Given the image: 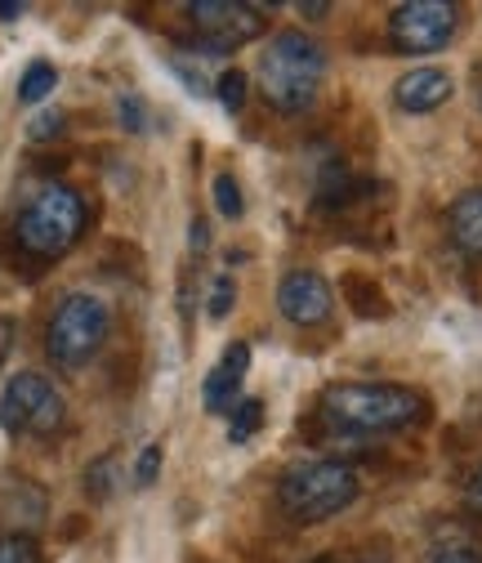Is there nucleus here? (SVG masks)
I'll return each instance as SVG.
<instances>
[{"label": "nucleus", "mask_w": 482, "mask_h": 563, "mask_svg": "<svg viewBox=\"0 0 482 563\" xmlns=\"http://www.w3.org/2000/svg\"><path fill=\"white\" fill-rule=\"evenodd\" d=\"M322 416L335 430H349V434H393V430H406V426H416V420H425L429 398L406 385L344 380L322 394Z\"/></svg>", "instance_id": "f257e3e1"}, {"label": "nucleus", "mask_w": 482, "mask_h": 563, "mask_svg": "<svg viewBox=\"0 0 482 563\" xmlns=\"http://www.w3.org/2000/svg\"><path fill=\"white\" fill-rule=\"evenodd\" d=\"M322 77H326V49L309 32H295V27L272 36L255 67L264 99L278 112H309Z\"/></svg>", "instance_id": "f03ea898"}, {"label": "nucleus", "mask_w": 482, "mask_h": 563, "mask_svg": "<svg viewBox=\"0 0 482 563\" xmlns=\"http://www.w3.org/2000/svg\"><path fill=\"white\" fill-rule=\"evenodd\" d=\"M90 224V210H86V197L67 184H45L14 220V242L23 255L49 264V260H63L81 242Z\"/></svg>", "instance_id": "7ed1b4c3"}, {"label": "nucleus", "mask_w": 482, "mask_h": 563, "mask_svg": "<svg viewBox=\"0 0 482 563\" xmlns=\"http://www.w3.org/2000/svg\"><path fill=\"white\" fill-rule=\"evenodd\" d=\"M358 501V474L344 461H304L278 478V506L291 523H326Z\"/></svg>", "instance_id": "20e7f679"}, {"label": "nucleus", "mask_w": 482, "mask_h": 563, "mask_svg": "<svg viewBox=\"0 0 482 563\" xmlns=\"http://www.w3.org/2000/svg\"><path fill=\"white\" fill-rule=\"evenodd\" d=\"M108 327H112V313L99 296H86V291H72L63 296L58 309L49 313V327H45V354L58 363V367H81L90 363L103 340H108Z\"/></svg>", "instance_id": "39448f33"}, {"label": "nucleus", "mask_w": 482, "mask_h": 563, "mask_svg": "<svg viewBox=\"0 0 482 563\" xmlns=\"http://www.w3.org/2000/svg\"><path fill=\"white\" fill-rule=\"evenodd\" d=\"M67 420V402L54 389L49 376L41 372H19L5 380V394H0V430L5 434H32V439H49L63 430Z\"/></svg>", "instance_id": "423d86ee"}, {"label": "nucleus", "mask_w": 482, "mask_h": 563, "mask_svg": "<svg viewBox=\"0 0 482 563\" xmlns=\"http://www.w3.org/2000/svg\"><path fill=\"white\" fill-rule=\"evenodd\" d=\"M188 19L201 36V54L220 58L233 54L242 45H250L255 36H264V10L259 5H242V0H192Z\"/></svg>", "instance_id": "0eeeda50"}, {"label": "nucleus", "mask_w": 482, "mask_h": 563, "mask_svg": "<svg viewBox=\"0 0 482 563\" xmlns=\"http://www.w3.org/2000/svg\"><path fill=\"white\" fill-rule=\"evenodd\" d=\"M460 27V10L451 0H406L389 14V41L397 54H434Z\"/></svg>", "instance_id": "6e6552de"}, {"label": "nucleus", "mask_w": 482, "mask_h": 563, "mask_svg": "<svg viewBox=\"0 0 482 563\" xmlns=\"http://www.w3.org/2000/svg\"><path fill=\"white\" fill-rule=\"evenodd\" d=\"M278 309L295 327H322L330 318V309H335L330 282L322 273H313V268H291L278 282Z\"/></svg>", "instance_id": "1a4fd4ad"}, {"label": "nucleus", "mask_w": 482, "mask_h": 563, "mask_svg": "<svg viewBox=\"0 0 482 563\" xmlns=\"http://www.w3.org/2000/svg\"><path fill=\"white\" fill-rule=\"evenodd\" d=\"M246 367H250V344L246 340H233L224 349V358L211 372H205V380H201V407L211 411V416H228L242 402Z\"/></svg>", "instance_id": "9d476101"}, {"label": "nucleus", "mask_w": 482, "mask_h": 563, "mask_svg": "<svg viewBox=\"0 0 482 563\" xmlns=\"http://www.w3.org/2000/svg\"><path fill=\"white\" fill-rule=\"evenodd\" d=\"M451 90H456V81H451V73H442V67H411V73L397 77V86H393V103L402 112L421 117V112L442 108L451 99Z\"/></svg>", "instance_id": "9b49d317"}, {"label": "nucleus", "mask_w": 482, "mask_h": 563, "mask_svg": "<svg viewBox=\"0 0 482 563\" xmlns=\"http://www.w3.org/2000/svg\"><path fill=\"white\" fill-rule=\"evenodd\" d=\"M447 229H451V242L464 255H482V188H469V192H460L451 201Z\"/></svg>", "instance_id": "f8f14e48"}, {"label": "nucleus", "mask_w": 482, "mask_h": 563, "mask_svg": "<svg viewBox=\"0 0 482 563\" xmlns=\"http://www.w3.org/2000/svg\"><path fill=\"white\" fill-rule=\"evenodd\" d=\"M358 197V179L344 162H326L322 175H317V206L335 210V206H349Z\"/></svg>", "instance_id": "ddd939ff"}, {"label": "nucleus", "mask_w": 482, "mask_h": 563, "mask_svg": "<svg viewBox=\"0 0 482 563\" xmlns=\"http://www.w3.org/2000/svg\"><path fill=\"white\" fill-rule=\"evenodd\" d=\"M54 86H58L54 63L36 58V63H27V73H23V81H19V103H45Z\"/></svg>", "instance_id": "4468645a"}, {"label": "nucleus", "mask_w": 482, "mask_h": 563, "mask_svg": "<svg viewBox=\"0 0 482 563\" xmlns=\"http://www.w3.org/2000/svg\"><path fill=\"white\" fill-rule=\"evenodd\" d=\"M259 426H264V402H259V398H242V402L228 411V439H233V443L259 434Z\"/></svg>", "instance_id": "2eb2a0df"}, {"label": "nucleus", "mask_w": 482, "mask_h": 563, "mask_svg": "<svg viewBox=\"0 0 482 563\" xmlns=\"http://www.w3.org/2000/svg\"><path fill=\"white\" fill-rule=\"evenodd\" d=\"M86 492H90L94 501H108L112 492H116V456H112V452L86 470Z\"/></svg>", "instance_id": "dca6fc26"}, {"label": "nucleus", "mask_w": 482, "mask_h": 563, "mask_svg": "<svg viewBox=\"0 0 482 563\" xmlns=\"http://www.w3.org/2000/svg\"><path fill=\"white\" fill-rule=\"evenodd\" d=\"M0 563H45V559L27 532H5L0 537Z\"/></svg>", "instance_id": "f3484780"}, {"label": "nucleus", "mask_w": 482, "mask_h": 563, "mask_svg": "<svg viewBox=\"0 0 482 563\" xmlns=\"http://www.w3.org/2000/svg\"><path fill=\"white\" fill-rule=\"evenodd\" d=\"M246 90H250V81H246V73H237V67H228V73L215 81V95H220V103L228 112H242L246 108Z\"/></svg>", "instance_id": "a211bd4d"}, {"label": "nucleus", "mask_w": 482, "mask_h": 563, "mask_svg": "<svg viewBox=\"0 0 482 563\" xmlns=\"http://www.w3.org/2000/svg\"><path fill=\"white\" fill-rule=\"evenodd\" d=\"M215 206H220V216H224V220H242L246 201H242V188H237L233 175H215Z\"/></svg>", "instance_id": "6ab92c4d"}, {"label": "nucleus", "mask_w": 482, "mask_h": 563, "mask_svg": "<svg viewBox=\"0 0 482 563\" xmlns=\"http://www.w3.org/2000/svg\"><path fill=\"white\" fill-rule=\"evenodd\" d=\"M233 300H237L233 277H215V282H211V300H205V313H211L215 322H224V318L233 313Z\"/></svg>", "instance_id": "aec40b11"}, {"label": "nucleus", "mask_w": 482, "mask_h": 563, "mask_svg": "<svg viewBox=\"0 0 482 563\" xmlns=\"http://www.w3.org/2000/svg\"><path fill=\"white\" fill-rule=\"evenodd\" d=\"M349 296H354V309H358V313H367V318H380V313H384V296L371 287V282L349 277Z\"/></svg>", "instance_id": "412c9836"}, {"label": "nucleus", "mask_w": 482, "mask_h": 563, "mask_svg": "<svg viewBox=\"0 0 482 563\" xmlns=\"http://www.w3.org/2000/svg\"><path fill=\"white\" fill-rule=\"evenodd\" d=\"M63 112L58 108H49V112H41V117H32L27 121V139H32V144H45V139H58L63 134Z\"/></svg>", "instance_id": "4be33fe9"}, {"label": "nucleus", "mask_w": 482, "mask_h": 563, "mask_svg": "<svg viewBox=\"0 0 482 563\" xmlns=\"http://www.w3.org/2000/svg\"><path fill=\"white\" fill-rule=\"evenodd\" d=\"M157 474H161V443H148V448L139 452V461H134V483H139V487H153Z\"/></svg>", "instance_id": "5701e85b"}, {"label": "nucleus", "mask_w": 482, "mask_h": 563, "mask_svg": "<svg viewBox=\"0 0 482 563\" xmlns=\"http://www.w3.org/2000/svg\"><path fill=\"white\" fill-rule=\"evenodd\" d=\"M116 108H121V125H125V130H144V103H139V99H134V95H121Z\"/></svg>", "instance_id": "b1692460"}, {"label": "nucleus", "mask_w": 482, "mask_h": 563, "mask_svg": "<svg viewBox=\"0 0 482 563\" xmlns=\"http://www.w3.org/2000/svg\"><path fill=\"white\" fill-rule=\"evenodd\" d=\"M429 563H482V559H478L469 545H447V550H438Z\"/></svg>", "instance_id": "393cba45"}, {"label": "nucleus", "mask_w": 482, "mask_h": 563, "mask_svg": "<svg viewBox=\"0 0 482 563\" xmlns=\"http://www.w3.org/2000/svg\"><path fill=\"white\" fill-rule=\"evenodd\" d=\"M14 335H19L14 318H0V363H5V358H10V349H14Z\"/></svg>", "instance_id": "a878e982"}, {"label": "nucleus", "mask_w": 482, "mask_h": 563, "mask_svg": "<svg viewBox=\"0 0 482 563\" xmlns=\"http://www.w3.org/2000/svg\"><path fill=\"white\" fill-rule=\"evenodd\" d=\"M201 246H211V224L192 220V251H201Z\"/></svg>", "instance_id": "bb28decb"}, {"label": "nucleus", "mask_w": 482, "mask_h": 563, "mask_svg": "<svg viewBox=\"0 0 482 563\" xmlns=\"http://www.w3.org/2000/svg\"><path fill=\"white\" fill-rule=\"evenodd\" d=\"M14 19H23V5L19 0H0V23H14Z\"/></svg>", "instance_id": "cd10ccee"}, {"label": "nucleus", "mask_w": 482, "mask_h": 563, "mask_svg": "<svg viewBox=\"0 0 482 563\" xmlns=\"http://www.w3.org/2000/svg\"><path fill=\"white\" fill-rule=\"evenodd\" d=\"M330 5H322V0H317V5H313V0H304V5H300V14H309V19H322Z\"/></svg>", "instance_id": "c85d7f7f"}, {"label": "nucleus", "mask_w": 482, "mask_h": 563, "mask_svg": "<svg viewBox=\"0 0 482 563\" xmlns=\"http://www.w3.org/2000/svg\"><path fill=\"white\" fill-rule=\"evenodd\" d=\"M473 95H478V103H482V58L473 63Z\"/></svg>", "instance_id": "c756f323"}, {"label": "nucleus", "mask_w": 482, "mask_h": 563, "mask_svg": "<svg viewBox=\"0 0 482 563\" xmlns=\"http://www.w3.org/2000/svg\"><path fill=\"white\" fill-rule=\"evenodd\" d=\"M473 501H478V506H482V470H478V474H473Z\"/></svg>", "instance_id": "7c9ffc66"}]
</instances>
